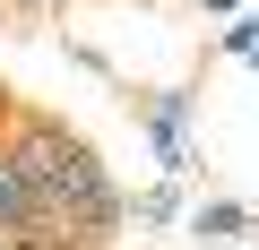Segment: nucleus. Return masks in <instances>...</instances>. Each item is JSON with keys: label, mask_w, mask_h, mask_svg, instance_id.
Returning a JSON list of instances; mask_svg holds the SVG:
<instances>
[{"label": "nucleus", "mask_w": 259, "mask_h": 250, "mask_svg": "<svg viewBox=\"0 0 259 250\" xmlns=\"http://www.w3.org/2000/svg\"><path fill=\"white\" fill-rule=\"evenodd\" d=\"M9 250H112L104 233H78V224H35V233H18Z\"/></svg>", "instance_id": "obj_3"}, {"label": "nucleus", "mask_w": 259, "mask_h": 250, "mask_svg": "<svg viewBox=\"0 0 259 250\" xmlns=\"http://www.w3.org/2000/svg\"><path fill=\"white\" fill-rule=\"evenodd\" d=\"M35 224H52L44 216V198H35V181H26V164H18V147H9V130H0V233H35Z\"/></svg>", "instance_id": "obj_2"}, {"label": "nucleus", "mask_w": 259, "mask_h": 250, "mask_svg": "<svg viewBox=\"0 0 259 250\" xmlns=\"http://www.w3.org/2000/svg\"><path fill=\"white\" fill-rule=\"evenodd\" d=\"M9 104H18V95H9V86H0V121H9Z\"/></svg>", "instance_id": "obj_4"}, {"label": "nucleus", "mask_w": 259, "mask_h": 250, "mask_svg": "<svg viewBox=\"0 0 259 250\" xmlns=\"http://www.w3.org/2000/svg\"><path fill=\"white\" fill-rule=\"evenodd\" d=\"M9 147H18V164H26V181H35V198H44V216L52 224H78V233H121V190H112V173H104V156L69 130L61 112H35V104H9Z\"/></svg>", "instance_id": "obj_1"}]
</instances>
